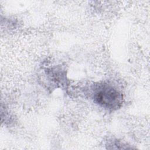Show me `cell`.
<instances>
[{
    "instance_id": "obj_1",
    "label": "cell",
    "mask_w": 150,
    "mask_h": 150,
    "mask_svg": "<svg viewBox=\"0 0 150 150\" xmlns=\"http://www.w3.org/2000/svg\"><path fill=\"white\" fill-rule=\"evenodd\" d=\"M91 94L93 101L106 110L114 111L122 106L123 95L111 84L105 83L94 84Z\"/></svg>"
}]
</instances>
